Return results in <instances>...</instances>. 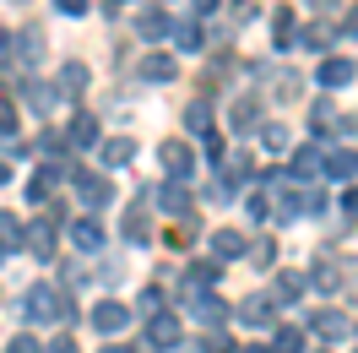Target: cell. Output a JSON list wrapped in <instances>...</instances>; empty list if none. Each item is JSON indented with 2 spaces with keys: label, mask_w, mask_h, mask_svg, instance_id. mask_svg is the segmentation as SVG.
Here are the masks:
<instances>
[{
  "label": "cell",
  "mask_w": 358,
  "mask_h": 353,
  "mask_svg": "<svg viewBox=\"0 0 358 353\" xmlns=\"http://www.w3.org/2000/svg\"><path fill=\"white\" fill-rule=\"evenodd\" d=\"M299 293H304V277H299V272H282V277H277V283H271V305H293V299H299Z\"/></svg>",
  "instance_id": "19"
},
{
  "label": "cell",
  "mask_w": 358,
  "mask_h": 353,
  "mask_svg": "<svg viewBox=\"0 0 358 353\" xmlns=\"http://www.w3.org/2000/svg\"><path fill=\"white\" fill-rule=\"evenodd\" d=\"M71 240H76V250H98V244H103V223L98 218H76L71 223Z\"/></svg>",
  "instance_id": "18"
},
{
  "label": "cell",
  "mask_w": 358,
  "mask_h": 353,
  "mask_svg": "<svg viewBox=\"0 0 358 353\" xmlns=\"http://www.w3.org/2000/svg\"><path fill=\"white\" fill-rule=\"evenodd\" d=\"M196 321H206V326H217V321H228V305H217L212 293H196Z\"/></svg>",
  "instance_id": "30"
},
{
  "label": "cell",
  "mask_w": 358,
  "mask_h": 353,
  "mask_svg": "<svg viewBox=\"0 0 358 353\" xmlns=\"http://www.w3.org/2000/svg\"><path fill=\"white\" fill-rule=\"evenodd\" d=\"M342 212H348V218H358V191H342Z\"/></svg>",
  "instance_id": "46"
},
{
  "label": "cell",
  "mask_w": 358,
  "mask_h": 353,
  "mask_svg": "<svg viewBox=\"0 0 358 353\" xmlns=\"http://www.w3.org/2000/svg\"><path fill=\"white\" fill-rule=\"evenodd\" d=\"M255 120H261V98H239L234 104V131H255Z\"/></svg>",
  "instance_id": "28"
},
{
  "label": "cell",
  "mask_w": 358,
  "mask_h": 353,
  "mask_svg": "<svg viewBox=\"0 0 358 353\" xmlns=\"http://www.w3.org/2000/svg\"><path fill=\"white\" fill-rule=\"evenodd\" d=\"M250 218H255V223L271 218V201H266V196H250Z\"/></svg>",
  "instance_id": "44"
},
{
  "label": "cell",
  "mask_w": 358,
  "mask_h": 353,
  "mask_svg": "<svg viewBox=\"0 0 358 353\" xmlns=\"http://www.w3.org/2000/svg\"><path fill=\"white\" fill-rule=\"evenodd\" d=\"M261 147L266 153H288V131L282 125H261Z\"/></svg>",
  "instance_id": "35"
},
{
  "label": "cell",
  "mask_w": 358,
  "mask_h": 353,
  "mask_svg": "<svg viewBox=\"0 0 358 353\" xmlns=\"http://www.w3.org/2000/svg\"><path fill=\"white\" fill-rule=\"evenodd\" d=\"M310 120H315V131H320V141H331V131H336V109H331V98H320L310 109Z\"/></svg>",
  "instance_id": "29"
},
{
  "label": "cell",
  "mask_w": 358,
  "mask_h": 353,
  "mask_svg": "<svg viewBox=\"0 0 358 353\" xmlns=\"http://www.w3.org/2000/svg\"><path fill=\"white\" fill-rule=\"evenodd\" d=\"M288 179H293V185H315V179H320V147H299Z\"/></svg>",
  "instance_id": "13"
},
{
  "label": "cell",
  "mask_w": 358,
  "mask_h": 353,
  "mask_svg": "<svg viewBox=\"0 0 358 353\" xmlns=\"http://www.w3.org/2000/svg\"><path fill=\"white\" fill-rule=\"evenodd\" d=\"M277 98H299V76H293V71L277 76Z\"/></svg>",
  "instance_id": "41"
},
{
  "label": "cell",
  "mask_w": 358,
  "mask_h": 353,
  "mask_svg": "<svg viewBox=\"0 0 358 353\" xmlns=\"http://www.w3.org/2000/svg\"><path fill=\"white\" fill-rule=\"evenodd\" d=\"M353 60H348V55H331V60H320V71H315V82H320V88L326 92H336V88H348V82H353Z\"/></svg>",
  "instance_id": "6"
},
{
  "label": "cell",
  "mask_w": 358,
  "mask_h": 353,
  "mask_svg": "<svg viewBox=\"0 0 358 353\" xmlns=\"http://www.w3.org/2000/svg\"><path fill=\"white\" fill-rule=\"evenodd\" d=\"M196 234H201V223H196V218H190V212H185V218H179L174 228H169V244H174V250H179V244H190V240H196Z\"/></svg>",
  "instance_id": "32"
},
{
  "label": "cell",
  "mask_w": 358,
  "mask_h": 353,
  "mask_svg": "<svg viewBox=\"0 0 358 353\" xmlns=\"http://www.w3.org/2000/svg\"><path fill=\"white\" fill-rule=\"evenodd\" d=\"M44 353H82V348H76V342H71V337H55V342H49Z\"/></svg>",
  "instance_id": "45"
},
{
  "label": "cell",
  "mask_w": 358,
  "mask_h": 353,
  "mask_svg": "<svg viewBox=\"0 0 358 353\" xmlns=\"http://www.w3.org/2000/svg\"><path fill=\"white\" fill-rule=\"evenodd\" d=\"M55 174H60V169H55V163H44L38 174L27 179V201H49V191H55Z\"/></svg>",
  "instance_id": "25"
},
{
  "label": "cell",
  "mask_w": 358,
  "mask_h": 353,
  "mask_svg": "<svg viewBox=\"0 0 358 353\" xmlns=\"http://www.w3.org/2000/svg\"><path fill=\"white\" fill-rule=\"evenodd\" d=\"M185 131L190 136H212V104H206V98H196V104L185 109Z\"/></svg>",
  "instance_id": "20"
},
{
  "label": "cell",
  "mask_w": 358,
  "mask_h": 353,
  "mask_svg": "<svg viewBox=\"0 0 358 353\" xmlns=\"http://www.w3.org/2000/svg\"><path fill=\"white\" fill-rule=\"evenodd\" d=\"M157 207H163V212H185V207H190L185 185H179V179H163V185H157Z\"/></svg>",
  "instance_id": "22"
},
{
  "label": "cell",
  "mask_w": 358,
  "mask_h": 353,
  "mask_svg": "<svg viewBox=\"0 0 358 353\" xmlns=\"http://www.w3.org/2000/svg\"><path fill=\"white\" fill-rule=\"evenodd\" d=\"M136 76H141V82H174V76H179V55H169V49H152V55H141Z\"/></svg>",
  "instance_id": "3"
},
{
  "label": "cell",
  "mask_w": 358,
  "mask_h": 353,
  "mask_svg": "<svg viewBox=\"0 0 358 353\" xmlns=\"http://www.w3.org/2000/svg\"><path fill=\"white\" fill-rule=\"evenodd\" d=\"M245 250H250V240L239 234V228H217V234H212V261H217V266H223V261H239Z\"/></svg>",
  "instance_id": "8"
},
{
  "label": "cell",
  "mask_w": 358,
  "mask_h": 353,
  "mask_svg": "<svg viewBox=\"0 0 358 353\" xmlns=\"http://www.w3.org/2000/svg\"><path fill=\"white\" fill-rule=\"evenodd\" d=\"M66 141L71 147H92V141H98V120H92V114H76L71 131H66Z\"/></svg>",
  "instance_id": "23"
},
{
  "label": "cell",
  "mask_w": 358,
  "mask_h": 353,
  "mask_svg": "<svg viewBox=\"0 0 358 353\" xmlns=\"http://www.w3.org/2000/svg\"><path fill=\"white\" fill-rule=\"evenodd\" d=\"M17 44H22L27 60H38V55H44V33H38V27H22V39H17Z\"/></svg>",
  "instance_id": "36"
},
{
  "label": "cell",
  "mask_w": 358,
  "mask_h": 353,
  "mask_svg": "<svg viewBox=\"0 0 358 353\" xmlns=\"http://www.w3.org/2000/svg\"><path fill=\"white\" fill-rule=\"evenodd\" d=\"M342 33H353V39H358V6L348 11V17H342Z\"/></svg>",
  "instance_id": "47"
},
{
  "label": "cell",
  "mask_w": 358,
  "mask_h": 353,
  "mask_svg": "<svg viewBox=\"0 0 358 353\" xmlns=\"http://www.w3.org/2000/svg\"><path fill=\"white\" fill-rule=\"evenodd\" d=\"M6 179H11V169H6V163H0V185H6Z\"/></svg>",
  "instance_id": "50"
},
{
  "label": "cell",
  "mask_w": 358,
  "mask_h": 353,
  "mask_svg": "<svg viewBox=\"0 0 358 353\" xmlns=\"http://www.w3.org/2000/svg\"><path fill=\"white\" fill-rule=\"evenodd\" d=\"M196 11H217V0H196Z\"/></svg>",
  "instance_id": "49"
},
{
  "label": "cell",
  "mask_w": 358,
  "mask_h": 353,
  "mask_svg": "<svg viewBox=\"0 0 358 353\" xmlns=\"http://www.w3.org/2000/svg\"><path fill=\"white\" fill-rule=\"evenodd\" d=\"M304 44H310V49H326V44H331V27H320V22L304 27Z\"/></svg>",
  "instance_id": "39"
},
{
  "label": "cell",
  "mask_w": 358,
  "mask_h": 353,
  "mask_svg": "<svg viewBox=\"0 0 358 353\" xmlns=\"http://www.w3.org/2000/svg\"><path fill=\"white\" fill-rule=\"evenodd\" d=\"M27 250H33V256H38V261H49V256H55V223H49V218H38V223H33V228H27Z\"/></svg>",
  "instance_id": "14"
},
{
  "label": "cell",
  "mask_w": 358,
  "mask_h": 353,
  "mask_svg": "<svg viewBox=\"0 0 358 353\" xmlns=\"http://www.w3.org/2000/svg\"><path fill=\"white\" fill-rule=\"evenodd\" d=\"M6 353H44V348H38V337H27V331H17V337L6 342Z\"/></svg>",
  "instance_id": "38"
},
{
  "label": "cell",
  "mask_w": 358,
  "mask_h": 353,
  "mask_svg": "<svg viewBox=\"0 0 358 353\" xmlns=\"http://www.w3.org/2000/svg\"><path fill=\"white\" fill-rule=\"evenodd\" d=\"M103 353H125V348H103Z\"/></svg>",
  "instance_id": "52"
},
{
  "label": "cell",
  "mask_w": 358,
  "mask_h": 353,
  "mask_svg": "<svg viewBox=\"0 0 358 353\" xmlns=\"http://www.w3.org/2000/svg\"><path fill=\"white\" fill-rule=\"evenodd\" d=\"M271 353H304V331L299 326H277L271 331Z\"/></svg>",
  "instance_id": "26"
},
{
  "label": "cell",
  "mask_w": 358,
  "mask_h": 353,
  "mask_svg": "<svg viewBox=\"0 0 358 353\" xmlns=\"http://www.w3.org/2000/svg\"><path fill=\"white\" fill-rule=\"evenodd\" d=\"M353 125H358V120H353Z\"/></svg>",
  "instance_id": "53"
},
{
  "label": "cell",
  "mask_w": 358,
  "mask_h": 353,
  "mask_svg": "<svg viewBox=\"0 0 358 353\" xmlns=\"http://www.w3.org/2000/svg\"><path fill=\"white\" fill-rule=\"evenodd\" d=\"M87 82H92V71L82 66V60H66V66H60V88L66 92H82Z\"/></svg>",
  "instance_id": "27"
},
{
  "label": "cell",
  "mask_w": 358,
  "mask_h": 353,
  "mask_svg": "<svg viewBox=\"0 0 358 353\" xmlns=\"http://www.w3.org/2000/svg\"><path fill=\"white\" fill-rule=\"evenodd\" d=\"M6 49H11V33H6V27H0V55H6Z\"/></svg>",
  "instance_id": "48"
},
{
  "label": "cell",
  "mask_w": 358,
  "mask_h": 353,
  "mask_svg": "<svg viewBox=\"0 0 358 353\" xmlns=\"http://www.w3.org/2000/svg\"><path fill=\"white\" fill-rule=\"evenodd\" d=\"M22 310H27V321H38V326H44V321H76L66 288H55V283H33L27 299H22Z\"/></svg>",
  "instance_id": "1"
},
{
  "label": "cell",
  "mask_w": 358,
  "mask_h": 353,
  "mask_svg": "<svg viewBox=\"0 0 358 353\" xmlns=\"http://www.w3.org/2000/svg\"><path fill=\"white\" fill-rule=\"evenodd\" d=\"M147 342H152L157 353H163V348H179V342H185V326H179L174 310H157V315H147Z\"/></svg>",
  "instance_id": "2"
},
{
  "label": "cell",
  "mask_w": 358,
  "mask_h": 353,
  "mask_svg": "<svg viewBox=\"0 0 358 353\" xmlns=\"http://www.w3.org/2000/svg\"><path fill=\"white\" fill-rule=\"evenodd\" d=\"M0 136H17V104L0 98Z\"/></svg>",
  "instance_id": "37"
},
{
  "label": "cell",
  "mask_w": 358,
  "mask_h": 353,
  "mask_svg": "<svg viewBox=\"0 0 358 353\" xmlns=\"http://www.w3.org/2000/svg\"><path fill=\"white\" fill-rule=\"evenodd\" d=\"M169 39L179 44V55H196V49H201V27H196V22H174V27H169Z\"/></svg>",
  "instance_id": "24"
},
{
  "label": "cell",
  "mask_w": 358,
  "mask_h": 353,
  "mask_svg": "<svg viewBox=\"0 0 358 353\" xmlns=\"http://www.w3.org/2000/svg\"><path fill=\"white\" fill-rule=\"evenodd\" d=\"M22 240H27L22 218H11V212H0V250L11 256V250H22Z\"/></svg>",
  "instance_id": "21"
},
{
  "label": "cell",
  "mask_w": 358,
  "mask_h": 353,
  "mask_svg": "<svg viewBox=\"0 0 358 353\" xmlns=\"http://www.w3.org/2000/svg\"><path fill=\"white\" fill-rule=\"evenodd\" d=\"M141 310L157 315V310H163V288H141Z\"/></svg>",
  "instance_id": "42"
},
{
  "label": "cell",
  "mask_w": 358,
  "mask_h": 353,
  "mask_svg": "<svg viewBox=\"0 0 358 353\" xmlns=\"http://www.w3.org/2000/svg\"><path fill=\"white\" fill-rule=\"evenodd\" d=\"M196 353H239V348H234V337H228V331H206L201 342H196Z\"/></svg>",
  "instance_id": "34"
},
{
  "label": "cell",
  "mask_w": 358,
  "mask_h": 353,
  "mask_svg": "<svg viewBox=\"0 0 358 353\" xmlns=\"http://www.w3.org/2000/svg\"><path fill=\"white\" fill-rule=\"evenodd\" d=\"M310 331L326 337V342H342V337H353V321L342 310H310Z\"/></svg>",
  "instance_id": "4"
},
{
  "label": "cell",
  "mask_w": 358,
  "mask_h": 353,
  "mask_svg": "<svg viewBox=\"0 0 358 353\" xmlns=\"http://www.w3.org/2000/svg\"><path fill=\"white\" fill-rule=\"evenodd\" d=\"M55 6H60V17H87L92 0H55Z\"/></svg>",
  "instance_id": "43"
},
{
  "label": "cell",
  "mask_w": 358,
  "mask_h": 353,
  "mask_svg": "<svg viewBox=\"0 0 358 353\" xmlns=\"http://www.w3.org/2000/svg\"><path fill=\"white\" fill-rule=\"evenodd\" d=\"M353 174H358V153H348V147L320 158V179H353Z\"/></svg>",
  "instance_id": "12"
},
{
  "label": "cell",
  "mask_w": 358,
  "mask_h": 353,
  "mask_svg": "<svg viewBox=\"0 0 358 353\" xmlns=\"http://www.w3.org/2000/svg\"><path fill=\"white\" fill-rule=\"evenodd\" d=\"M163 169H169V179L185 185V179L196 174V153H190L185 141H163Z\"/></svg>",
  "instance_id": "7"
},
{
  "label": "cell",
  "mask_w": 358,
  "mask_h": 353,
  "mask_svg": "<svg viewBox=\"0 0 358 353\" xmlns=\"http://www.w3.org/2000/svg\"><path fill=\"white\" fill-rule=\"evenodd\" d=\"M304 283H310L315 293H342V283H348V272H342V266H336V261H315Z\"/></svg>",
  "instance_id": "9"
},
{
  "label": "cell",
  "mask_w": 358,
  "mask_h": 353,
  "mask_svg": "<svg viewBox=\"0 0 358 353\" xmlns=\"http://www.w3.org/2000/svg\"><path fill=\"white\" fill-rule=\"evenodd\" d=\"M271 310L277 305H271L266 293H250L245 305H239V321H245V326H271Z\"/></svg>",
  "instance_id": "17"
},
{
  "label": "cell",
  "mask_w": 358,
  "mask_h": 353,
  "mask_svg": "<svg viewBox=\"0 0 358 353\" xmlns=\"http://www.w3.org/2000/svg\"><path fill=\"white\" fill-rule=\"evenodd\" d=\"M169 27H174V17H169V11H157V6H147V11H136V33H141L147 44H157V39H169Z\"/></svg>",
  "instance_id": "10"
},
{
  "label": "cell",
  "mask_w": 358,
  "mask_h": 353,
  "mask_svg": "<svg viewBox=\"0 0 358 353\" xmlns=\"http://www.w3.org/2000/svg\"><path fill=\"white\" fill-rule=\"evenodd\" d=\"M98 158H103L109 169L131 163V158H136V136H109V141H98Z\"/></svg>",
  "instance_id": "15"
},
{
  "label": "cell",
  "mask_w": 358,
  "mask_h": 353,
  "mask_svg": "<svg viewBox=\"0 0 358 353\" xmlns=\"http://www.w3.org/2000/svg\"><path fill=\"white\" fill-rule=\"evenodd\" d=\"M125 240H131V244H147V240H152V228H147V218H141L136 207L125 212Z\"/></svg>",
  "instance_id": "33"
},
{
  "label": "cell",
  "mask_w": 358,
  "mask_h": 353,
  "mask_svg": "<svg viewBox=\"0 0 358 353\" xmlns=\"http://www.w3.org/2000/svg\"><path fill=\"white\" fill-rule=\"evenodd\" d=\"M250 256H255V266H271V261H277V244L261 240V244H250Z\"/></svg>",
  "instance_id": "40"
},
{
  "label": "cell",
  "mask_w": 358,
  "mask_h": 353,
  "mask_svg": "<svg viewBox=\"0 0 358 353\" xmlns=\"http://www.w3.org/2000/svg\"><path fill=\"white\" fill-rule=\"evenodd\" d=\"M131 326V310L120 305V299H98L92 305V331H103V337H114V331Z\"/></svg>",
  "instance_id": "5"
},
{
  "label": "cell",
  "mask_w": 358,
  "mask_h": 353,
  "mask_svg": "<svg viewBox=\"0 0 358 353\" xmlns=\"http://www.w3.org/2000/svg\"><path fill=\"white\" fill-rule=\"evenodd\" d=\"M271 27H277V49H293V44H299V33H293V11H288V6L271 17Z\"/></svg>",
  "instance_id": "31"
},
{
  "label": "cell",
  "mask_w": 358,
  "mask_h": 353,
  "mask_svg": "<svg viewBox=\"0 0 358 353\" xmlns=\"http://www.w3.org/2000/svg\"><path fill=\"white\" fill-rule=\"evenodd\" d=\"M239 353H266V348H239Z\"/></svg>",
  "instance_id": "51"
},
{
  "label": "cell",
  "mask_w": 358,
  "mask_h": 353,
  "mask_svg": "<svg viewBox=\"0 0 358 353\" xmlns=\"http://www.w3.org/2000/svg\"><path fill=\"white\" fill-rule=\"evenodd\" d=\"M27 104H33V109H38V114H55V109H60V88H55V82H27Z\"/></svg>",
  "instance_id": "16"
},
{
  "label": "cell",
  "mask_w": 358,
  "mask_h": 353,
  "mask_svg": "<svg viewBox=\"0 0 358 353\" xmlns=\"http://www.w3.org/2000/svg\"><path fill=\"white\" fill-rule=\"evenodd\" d=\"M71 179H76V191H82V201H87L92 212H103V207L114 201V185H109V179H92V174H71Z\"/></svg>",
  "instance_id": "11"
}]
</instances>
